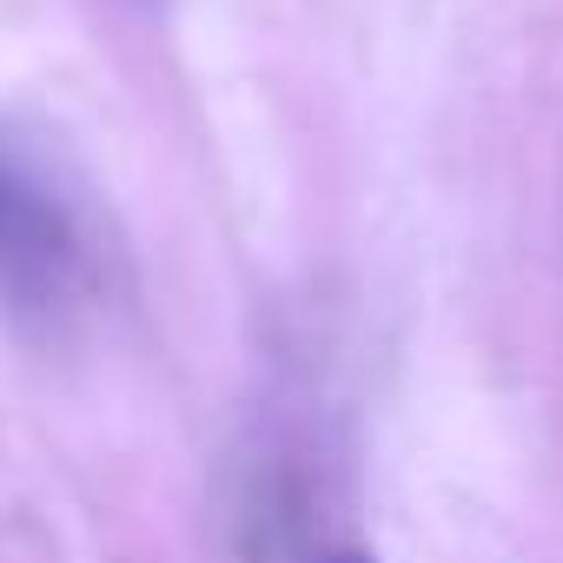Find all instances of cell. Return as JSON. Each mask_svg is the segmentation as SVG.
I'll list each match as a JSON object with an SVG mask.
<instances>
[{
  "label": "cell",
  "instance_id": "1",
  "mask_svg": "<svg viewBox=\"0 0 563 563\" xmlns=\"http://www.w3.org/2000/svg\"><path fill=\"white\" fill-rule=\"evenodd\" d=\"M67 265H74V239L60 212L0 166V286L21 299H54L67 286Z\"/></svg>",
  "mask_w": 563,
  "mask_h": 563
},
{
  "label": "cell",
  "instance_id": "2",
  "mask_svg": "<svg viewBox=\"0 0 563 563\" xmlns=\"http://www.w3.org/2000/svg\"><path fill=\"white\" fill-rule=\"evenodd\" d=\"M325 563H365V556H325Z\"/></svg>",
  "mask_w": 563,
  "mask_h": 563
}]
</instances>
